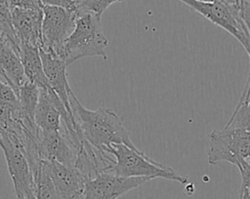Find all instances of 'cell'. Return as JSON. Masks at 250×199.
Masks as SVG:
<instances>
[{
    "mask_svg": "<svg viewBox=\"0 0 250 199\" xmlns=\"http://www.w3.org/2000/svg\"><path fill=\"white\" fill-rule=\"evenodd\" d=\"M68 102L82 137L91 145L106 152L112 143H123L136 148L129 132L113 110L104 107L96 110L87 109L80 103L72 90L68 93Z\"/></svg>",
    "mask_w": 250,
    "mask_h": 199,
    "instance_id": "obj_1",
    "label": "cell"
},
{
    "mask_svg": "<svg viewBox=\"0 0 250 199\" xmlns=\"http://www.w3.org/2000/svg\"><path fill=\"white\" fill-rule=\"evenodd\" d=\"M108 41L103 31L101 16L90 12L77 15L70 35L63 43L59 58L68 66L86 57H102L106 60Z\"/></svg>",
    "mask_w": 250,
    "mask_h": 199,
    "instance_id": "obj_2",
    "label": "cell"
},
{
    "mask_svg": "<svg viewBox=\"0 0 250 199\" xmlns=\"http://www.w3.org/2000/svg\"><path fill=\"white\" fill-rule=\"evenodd\" d=\"M250 128L225 126L209 136L208 163L227 161L237 167L241 179H250Z\"/></svg>",
    "mask_w": 250,
    "mask_h": 199,
    "instance_id": "obj_3",
    "label": "cell"
},
{
    "mask_svg": "<svg viewBox=\"0 0 250 199\" xmlns=\"http://www.w3.org/2000/svg\"><path fill=\"white\" fill-rule=\"evenodd\" d=\"M107 152L114 158V163L108 173L125 178H146L147 179L160 178L182 184L188 182L187 177L154 161L137 147L132 148L123 143H112L107 148Z\"/></svg>",
    "mask_w": 250,
    "mask_h": 199,
    "instance_id": "obj_4",
    "label": "cell"
},
{
    "mask_svg": "<svg viewBox=\"0 0 250 199\" xmlns=\"http://www.w3.org/2000/svg\"><path fill=\"white\" fill-rule=\"evenodd\" d=\"M212 23L220 26L233 36L249 55V25L240 18L236 4L223 1L204 2L198 0H180Z\"/></svg>",
    "mask_w": 250,
    "mask_h": 199,
    "instance_id": "obj_5",
    "label": "cell"
},
{
    "mask_svg": "<svg viewBox=\"0 0 250 199\" xmlns=\"http://www.w3.org/2000/svg\"><path fill=\"white\" fill-rule=\"evenodd\" d=\"M0 147L7 162L17 199H36L33 177L20 139L14 133L0 130Z\"/></svg>",
    "mask_w": 250,
    "mask_h": 199,
    "instance_id": "obj_6",
    "label": "cell"
},
{
    "mask_svg": "<svg viewBox=\"0 0 250 199\" xmlns=\"http://www.w3.org/2000/svg\"><path fill=\"white\" fill-rule=\"evenodd\" d=\"M77 13L67 9L43 4L41 23V47L59 58L61 49L73 30Z\"/></svg>",
    "mask_w": 250,
    "mask_h": 199,
    "instance_id": "obj_7",
    "label": "cell"
},
{
    "mask_svg": "<svg viewBox=\"0 0 250 199\" xmlns=\"http://www.w3.org/2000/svg\"><path fill=\"white\" fill-rule=\"evenodd\" d=\"M146 178H125L112 173H99L85 180L82 199H117L146 182Z\"/></svg>",
    "mask_w": 250,
    "mask_h": 199,
    "instance_id": "obj_8",
    "label": "cell"
},
{
    "mask_svg": "<svg viewBox=\"0 0 250 199\" xmlns=\"http://www.w3.org/2000/svg\"><path fill=\"white\" fill-rule=\"evenodd\" d=\"M60 199H82L86 178L74 167L41 160Z\"/></svg>",
    "mask_w": 250,
    "mask_h": 199,
    "instance_id": "obj_9",
    "label": "cell"
},
{
    "mask_svg": "<svg viewBox=\"0 0 250 199\" xmlns=\"http://www.w3.org/2000/svg\"><path fill=\"white\" fill-rule=\"evenodd\" d=\"M67 113L69 112L50 86L39 88V97L34 112V123L37 130H61L62 116Z\"/></svg>",
    "mask_w": 250,
    "mask_h": 199,
    "instance_id": "obj_10",
    "label": "cell"
},
{
    "mask_svg": "<svg viewBox=\"0 0 250 199\" xmlns=\"http://www.w3.org/2000/svg\"><path fill=\"white\" fill-rule=\"evenodd\" d=\"M38 147L41 160L55 161L66 166L74 167L76 150L61 130H38Z\"/></svg>",
    "mask_w": 250,
    "mask_h": 199,
    "instance_id": "obj_11",
    "label": "cell"
},
{
    "mask_svg": "<svg viewBox=\"0 0 250 199\" xmlns=\"http://www.w3.org/2000/svg\"><path fill=\"white\" fill-rule=\"evenodd\" d=\"M42 8H11V25L19 43L41 47Z\"/></svg>",
    "mask_w": 250,
    "mask_h": 199,
    "instance_id": "obj_12",
    "label": "cell"
},
{
    "mask_svg": "<svg viewBox=\"0 0 250 199\" xmlns=\"http://www.w3.org/2000/svg\"><path fill=\"white\" fill-rule=\"evenodd\" d=\"M39 53L48 85L59 97V99L63 103L67 111L71 113L68 102V93L71 89L67 81V65L64 63L62 60L50 53H47L40 49Z\"/></svg>",
    "mask_w": 250,
    "mask_h": 199,
    "instance_id": "obj_13",
    "label": "cell"
},
{
    "mask_svg": "<svg viewBox=\"0 0 250 199\" xmlns=\"http://www.w3.org/2000/svg\"><path fill=\"white\" fill-rule=\"evenodd\" d=\"M19 56L27 81L34 83L38 88L48 87L44 74L39 48L19 43Z\"/></svg>",
    "mask_w": 250,
    "mask_h": 199,
    "instance_id": "obj_14",
    "label": "cell"
},
{
    "mask_svg": "<svg viewBox=\"0 0 250 199\" xmlns=\"http://www.w3.org/2000/svg\"><path fill=\"white\" fill-rule=\"evenodd\" d=\"M19 118L30 130H37L34 123V112L39 97V88L30 81H25L17 91Z\"/></svg>",
    "mask_w": 250,
    "mask_h": 199,
    "instance_id": "obj_15",
    "label": "cell"
},
{
    "mask_svg": "<svg viewBox=\"0 0 250 199\" xmlns=\"http://www.w3.org/2000/svg\"><path fill=\"white\" fill-rule=\"evenodd\" d=\"M34 194L36 199H60L55 185L42 164L34 178Z\"/></svg>",
    "mask_w": 250,
    "mask_h": 199,
    "instance_id": "obj_16",
    "label": "cell"
},
{
    "mask_svg": "<svg viewBox=\"0 0 250 199\" xmlns=\"http://www.w3.org/2000/svg\"><path fill=\"white\" fill-rule=\"evenodd\" d=\"M122 0H77L79 6V13L90 12L98 16L102 14L113 3Z\"/></svg>",
    "mask_w": 250,
    "mask_h": 199,
    "instance_id": "obj_17",
    "label": "cell"
},
{
    "mask_svg": "<svg viewBox=\"0 0 250 199\" xmlns=\"http://www.w3.org/2000/svg\"><path fill=\"white\" fill-rule=\"evenodd\" d=\"M0 101L6 104H18L17 92L6 82L0 79Z\"/></svg>",
    "mask_w": 250,
    "mask_h": 199,
    "instance_id": "obj_18",
    "label": "cell"
},
{
    "mask_svg": "<svg viewBox=\"0 0 250 199\" xmlns=\"http://www.w3.org/2000/svg\"><path fill=\"white\" fill-rule=\"evenodd\" d=\"M198 1H204V2H213V1H223L230 4H238V0H198Z\"/></svg>",
    "mask_w": 250,
    "mask_h": 199,
    "instance_id": "obj_19",
    "label": "cell"
},
{
    "mask_svg": "<svg viewBox=\"0 0 250 199\" xmlns=\"http://www.w3.org/2000/svg\"><path fill=\"white\" fill-rule=\"evenodd\" d=\"M45 1H47V0H41V2L43 3V2H45Z\"/></svg>",
    "mask_w": 250,
    "mask_h": 199,
    "instance_id": "obj_20",
    "label": "cell"
}]
</instances>
